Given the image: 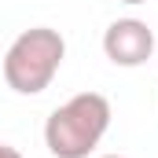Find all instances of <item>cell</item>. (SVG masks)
<instances>
[{"mask_svg":"<svg viewBox=\"0 0 158 158\" xmlns=\"http://www.w3.org/2000/svg\"><path fill=\"white\" fill-rule=\"evenodd\" d=\"M121 4H147V0H121Z\"/></svg>","mask_w":158,"mask_h":158,"instance_id":"5b68a950","label":"cell"},{"mask_svg":"<svg viewBox=\"0 0 158 158\" xmlns=\"http://www.w3.org/2000/svg\"><path fill=\"white\" fill-rule=\"evenodd\" d=\"M0 158H22L15 147H7V143H0Z\"/></svg>","mask_w":158,"mask_h":158,"instance_id":"277c9868","label":"cell"},{"mask_svg":"<svg viewBox=\"0 0 158 158\" xmlns=\"http://www.w3.org/2000/svg\"><path fill=\"white\" fill-rule=\"evenodd\" d=\"M63 59H66L63 33L52 30V26H33V30H22L11 40V48L4 52L0 70H4V81H7L11 92L37 96V92H44L52 85V77L63 66Z\"/></svg>","mask_w":158,"mask_h":158,"instance_id":"7a4b0ae2","label":"cell"},{"mask_svg":"<svg viewBox=\"0 0 158 158\" xmlns=\"http://www.w3.org/2000/svg\"><path fill=\"white\" fill-rule=\"evenodd\" d=\"M103 52L114 66H143L155 52V33L143 19H114L103 33Z\"/></svg>","mask_w":158,"mask_h":158,"instance_id":"3957f363","label":"cell"},{"mask_svg":"<svg viewBox=\"0 0 158 158\" xmlns=\"http://www.w3.org/2000/svg\"><path fill=\"white\" fill-rule=\"evenodd\" d=\"M110 129V99L99 92H77L44 121V143L55 158H88Z\"/></svg>","mask_w":158,"mask_h":158,"instance_id":"6da1fadb","label":"cell"},{"mask_svg":"<svg viewBox=\"0 0 158 158\" xmlns=\"http://www.w3.org/2000/svg\"><path fill=\"white\" fill-rule=\"evenodd\" d=\"M99 158H121V155H99Z\"/></svg>","mask_w":158,"mask_h":158,"instance_id":"8992f818","label":"cell"}]
</instances>
